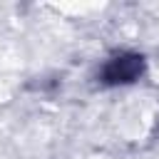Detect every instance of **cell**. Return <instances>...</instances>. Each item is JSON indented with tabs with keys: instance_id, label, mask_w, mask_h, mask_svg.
<instances>
[{
	"instance_id": "cell-1",
	"label": "cell",
	"mask_w": 159,
	"mask_h": 159,
	"mask_svg": "<svg viewBox=\"0 0 159 159\" xmlns=\"http://www.w3.org/2000/svg\"><path fill=\"white\" fill-rule=\"evenodd\" d=\"M142 70H144L142 55H117L104 65L102 82L104 84H129L142 75Z\"/></svg>"
}]
</instances>
